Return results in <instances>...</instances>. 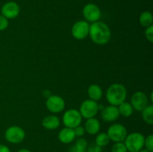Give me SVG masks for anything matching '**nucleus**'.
Returning a JSON list of instances; mask_svg holds the SVG:
<instances>
[{
  "label": "nucleus",
  "mask_w": 153,
  "mask_h": 152,
  "mask_svg": "<svg viewBox=\"0 0 153 152\" xmlns=\"http://www.w3.org/2000/svg\"><path fill=\"white\" fill-rule=\"evenodd\" d=\"M9 25L8 19L2 15H0V31H4Z\"/></svg>",
  "instance_id": "nucleus-26"
},
{
  "label": "nucleus",
  "mask_w": 153,
  "mask_h": 152,
  "mask_svg": "<svg viewBox=\"0 0 153 152\" xmlns=\"http://www.w3.org/2000/svg\"><path fill=\"white\" fill-rule=\"evenodd\" d=\"M99 111V104L97 101L91 99L85 100L81 104L79 112L84 119H90L95 117Z\"/></svg>",
  "instance_id": "nucleus-7"
},
{
  "label": "nucleus",
  "mask_w": 153,
  "mask_h": 152,
  "mask_svg": "<svg viewBox=\"0 0 153 152\" xmlns=\"http://www.w3.org/2000/svg\"><path fill=\"white\" fill-rule=\"evenodd\" d=\"M127 97V91L125 86L120 83L111 84L106 92V99L110 105L119 106L121 103L126 101Z\"/></svg>",
  "instance_id": "nucleus-2"
},
{
  "label": "nucleus",
  "mask_w": 153,
  "mask_h": 152,
  "mask_svg": "<svg viewBox=\"0 0 153 152\" xmlns=\"http://www.w3.org/2000/svg\"><path fill=\"white\" fill-rule=\"evenodd\" d=\"M73 130H74V133H75V135H76V137H81L85 134V128L82 126H81V125H79V126L76 127L75 128H73Z\"/></svg>",
  "instance_id": "nucleus-27"
},
{
  "label": "nucleus",
  "mask_w": 153,
  "mask_h": 152,
  "mask_svg": "<svg viewBox=\"0 0 153 152\" xmlns=\"http://www.w3.org/2000/svg\"><path fill=\"white\" fill-rule=\"evenodd\" d=\"M69 152H87L86 150H82V149H79L78 148H76V146L73 145L69 149Z\"/></svg>",
  "instance_id": "nucleus-29"
},
{
  "label": "nucleus",
  "mask_w": 153,
  "mask_h": 152,
  "mask_svg": "<svg viewBox=\"0 0 153 152\" xmlns=\"http://www.w3.org/2000/svg\"><path fill=\"white\" fill-rule=\"evenodd\" d=\"M25 137V133L21 127L13 125L7 128L4 132V138L8 142L12 144H19L22 142Z\"/></svg>",
  "instance_id": "nucleus-6"
},
{
  "label": "nucleus",
  "mask_w": 153,
  "mask_h": 152,
  "mask_svg": "<svg viewBox=\"0 0 153 152\" xmlns=\"http://www.w3.org/2000/svg\"><path fill=\"white\" fill-rule=\"evenodd\" d=\"M17 152H31V151L27 148H22V149H20V150L18 151Z\"/></svg>",
  "instance_id": "nucleus-31"
},
{
  "label": "nucleus",
  "mask_w": 153,
  "mask_h": 152,
  "mask_svg": "<svg viewBox=\"0 0 153 152\" xmlns=\"http://www.w3.org/2000/svg\"><path fill=\"white\" fill-rule=\"evenodd\" d=\"M130 104H131L134 110L141 112L149 104L147 95L143 92L137 91L131 96Z\"/></svg>",
  "instance_id": "nucleus-11"
},
{
  "label": "nucleus",
  "mask_w": 153,
  "mask_h": 152,
  "mask_svg": "<svg viewBox=\"0 0 153 152\" xmlns=\"http://www.w3.org/2000/svg\"><path fill=\"white\" fill-rule=\"evenodd\" d=\"M117 108L119 110L120 115L124 116V117H129L134 112V109H133L131 104L126 101L121 103L119 106H117Z\"/></svg>",
  "instance_id": "nucleus-18"
},
{
  "label": "nucleus",
  "mask_w": 153,
  "mask_h": 152,
  "mask_svg": "<svg viewBox=\"0 0 153 152\" xmlns=\"http://www.w3.org/2000/svg\"><path fill=\"white\" fill-rule=\"evenodd\" d=\"M65 101L62 97L56 95H51L46 101L48 110L52 113H60L65 108Z\"/></svg>",
  "instance_id": "nucleus-9"
},
{
  "label": "nucleus",
  "mask_w": 153,
  "mask_h": 152,
  "mask_svg": "<svg viewBox=\"0 0 153 152\" xmlns=\"http://www.w3.org/2000/svg\"><path fill=\"white\" fill-rule=\"evenodd\" d=\"M61 125V121L58 116L55 115H49L45 116L42 120V126L46 130L53 131L57 129Z\"/></svg>",
  "instance_id": "nucleus-15"
},
{
  "label": "nucleus",
  "mask_w": 153,
  "mask_h": 152,
  "mask_svg": "<svg viewBox=\"0 0 153 152\" xmlns=\"http://www.w3.org/2000/svg\"><path fill=\"white\" fill-rule=\"evenodd\" d=\"M84 128H85V132L88 133V134L96 135L100 132L101 125H100V121L97 118L93 117L87 119Z\"/></svg>",
  "instance_id": "nucleus-16"
},
{
  "label": "nucleus",
  "mask_w": 153,
  "mask_h": 152,
  "mask_svg": "<svg viewBox=\"0 0 153 152\" xmlns=\"http://www.w3.org/2000/svg\"><path fill=\"white\" fill-rule=\"evenodd\" d=\"M144 146L146 150H148L149 151H153V136L152 134H149L146 138H145Z\"/></svg>",
  "instance_id": "nucleus-23"
},
{
  "label": "nucleus",
  "mask_w": 153,
  "mask_h": 152,
  "mask_svg": "<svg viewBox=\"0 0 153 152\" xmlns=\"http://www.w3.org/2000/svg\"><path fill=\"white\" fill-rule=\"evenodd\" d=\"M127 152H130V151H127Z\"/></svg>",
  "instance_id": "nucleus-33"
},
{
  "label": "nucleus",
  "mask_w": 153,
  "mask_h": 152,
  "mask_svg": "<svg viewBox=\"0 0 153 152\" xmlns=\"http://www.w3.org/2000/svg\"><path fill=\"white\" fill-rule=\"evenodd\" d=\"M138 152H150V151H148V150H146V148H145V149L142 148L141 150H140V151H139Z\"/></svg>",
  "instance_id": "nucleus-32"
},
{
  "label": "nucleus",
  "mask_w": 153,
  "mask_h": 152,
  "mask_svg": "<svg viewBox=\"0 0 153 152\" xmlns=\"http://www.w3.org/2000/svg\"><path fill=\"white\" fill-rule=\"evenodd\" d=\"M87 149H88V152H102V147L97 145L96 143L95 144H91L89 146H88Z\"/></svg>",
  "instance_id": "nucleus-28"
},
{
  "label": "nucleus",
  "mask_w": 153,
  "mask_h": 152,
  "mask_svg": "<svg viewBox=\"0 0 153 152\" xmlns=\"http://www.w3.org/2000/svg\"><path fill=\"white\" fill-rule=\"evenodd\" d=\"M126 147L123 142H114L111 147V152H127Z\"/></svg>",
  "instance_id": "nucleus-22"
},
{
  "label": "nucleus",
  "mask_w": 153,
  "mask_h": 152,
  "mask_svg": "<svg viewBox=\"0 0 153 152\" xmlns=\"http://www.w3.org/2000/svg\"><path fill=\"white\" fill-rule=\"evenodd\" d=\"M153 16L152 13L149 11H144L140 14L139 17V22L142 26L147 28L152 25Z\"/></svg>",
  "instance_id": "nucleus-20"
},
{
  "label": "nucleus",
  "mask_w": 153,
  "mask_h": 152,
  "mask_svg": "<svg viewBox=\"0 0 153 152\" xmlns=\"http://www.w3.org/2000/svg\"><path fill=\"white\" fill-rule=\"evenodd\" d=\"M145 137L139 132H133L128 134L124 140L128 151L138 152L144 147Z\"/></svg>",
  "instance_id": "nucleus-3"
},
{
  "label": "nucleus",
  "mask_w": 153,
  "mask_h": 152,
  "mask_svg": "<svg viewBox=\"0 0 153 152\" xmlns=\"http://www.w3.org/2000/svg\"><path fill=\"white\" fill-rule=\"evenodd\" d=\"M120 116V115L119 110H118L117 107H116V106L109 105L107 106V107H105L102 110L101 116L102 119L105 122H114L117 119H119Z\"/></svg>",
  "instance_id": "nucleus-13"
},
{
  "label": "nucleus",
  "mask_w": 153,
  "mask_h": 152,
  "mask_svg": "<svg viewBox=\"0 0 153 152\" xmlns=\"http://www.w3.org/2000/svg\"><path fill=\"white\" fill-rule=\"evenodd\" d=\"M142 118L146 124L149 125H153V106L148 104L141 111Z\"/></svg>",
  "instance_id": "nucleus-19"
},
{
  "label": "nucleus",
  "mask_w": 153,
  "mask_h": 152,
  "mask_svg": "<svg viewBox=\"0 0 153 152\" xmlns=\"http://www.w3.org/2000/svg\"><path fill=\"white\" fill-rule=\"evenodd\" d=\"M62 121L64 126L73 129L81 125L82 122V116L79 110L76 109H70L64 113Z\"/></svg>",
  "instance_id": "nucleus-4"
},
{
  "label": "nucleus",
  "mask_w": 153,
  "mask_h": 152,
  "mask_svg": "<svg viewBox=\"0 0 153 152\" xmlns=\"http://www.w3.org/2000/svg\"><path fill=\"white\" fill-rule=\"evenodd\" d=\"M111 30L108 25L101 21L93 22L90 25L89 36L91 40L97 45H105L111 39Z\"/></svg>",
  "instance_id": "nucleus-1"
},
{
  "label": "nucleus",
  "mask_w": 153,
  "mask_h": 152,
  "mask_svg": "<svg viewBox=\"0 0 153 152\" xmlns=\"http://www.w3.org/2000/svg\"><path fill=\"white\" fill-rule=\"evenodd\" d=\"M82 13L85 17V21L90 22H95L99 21L101 17L100 8L95 4L89 3L87 4L82 10Z\"/></svg>",
  "instance_id": "nucleus-10"
},
{
  "label": "nucleus",
  "mask_w": 153,
  "mask_h": 152,
  "mask_svg": "<svg viewBox=\"0 0 153 152\" xmlns=\"http://www.w3.org/2000/svg\"><path fill=\"white\" fill-rule=\"evenodd\" d=\"M107 134L110 140L113 141L114 142H124L126 137L128 135V131L124 125L117 123L114 124L109 127Z\"/></svg>",
  "instance_id": "nucleus-5"
},
{
  "label": "nucleus",
  "mask_w": 153,
  "mask_h": 152,
  "mask_svg": "<svg viewBox=\"0 0 153 152\" xmlns=\"http://www.w3.org/2000/svg\"><path fill=\"white\" fill-rule=\"evenodd\" d=\"M90 25L85 20L77 21L73 24L71 28V33L75 39L79 40H84L89 35Z\"/></svg>",
  "instance_id": "nucleus-8"
},
{
  "label": "nucleus",
  "mask_w": 153,
  "mask_h": 152,
  "mask_svg": "<svg viewBox=\"0 0 153 152\" xmlns=\"http://www.w3.org/2000/svg\"><path fill=\"white\" fill-rule=\"evenodd\" d=\"M58 137L59 141L63 144H70L72 142L74 141L76 138L74 130L73 128L65 127L59 131Z\"/></svg>",
  "instance_id": "nucleus-14"
},
{
  "label": "nucleus",
  "mask_w": 153,
  "mask_h": 152,
  "mask_svg": "<svg viewBox=\"0 0 153 152\" xmlns=\"http://www.w3.org/2000/svg\"><path fill=\"white\" fill-rule=\"evenodd\" d=\"M110 141L111 140L108 136L107 133H100V134H97L95 139V143L100 147H104V146L108 145Z\"/></svg>",
  "instance_id": "nucleus-21"
},
{
  "label": "nucleus",
  "mask_w": 153,
  "mask_h": 152,
  "mask_svg": "<svg viewBox=\"0 0 153 152\" xmlns=\"http://www.w3.org/2000/svg\"><path fill=\"white\" fill-rule=\"evenodd\" d=\"M76 148L79 149H82V150H87V148H88V142L84 138H80L79 139L76 140V144L74 145Z\"/></svg>",
  "instance_id": "nucleus-24"
},
{
  "label": "nucleus",
  "mask_w": 153,
  "mask_h": 152,
  "mask_svg": "<svg viewBox=\"0 0 153 152\" xmlns=\"http://www.w3.org/2000/svg\"><path fill=\"white\" fill-rule=\"evenodd\" d=\"M144 34L147 40H149L150 43L153 42V25H150V26L146 28V30L144 31Z\"/></svg>",
  "instance_id": "nucleus-25"
},
{
  "label": "nucleus",
  "mask_w": 153,
  "mask_h": 152,
  "mask_svg": "<svg viewBox=\"0 0 153 152\" xmlns=\"http://www.w3.org/2000/svg\"><path fill=\"white\" fill-rule=\"evenodd\" d=\"M0 152H10V150L7 146L0 144Z\"/></svg>",
  "instance_id": "nucleus-30"
},
{
  "label": "nucleus",
  "mask_w": 153,
  "mask_h": 152,
  "mask_svg": "<svg viewBox=\"0 0 153 152\" xmlns=\"http://www.w3.org/2000/svg\"><path fill=\"white\" fill-rule=\"evenodd\" d=\"M20 12V7L17 3L14 1H8L3 4L1 9V13L2 16L7 19H13L17 17Z\"/></svg>",
  "instance_id": "nucleus-12"
},
{
  "label": "nucleus",
  "mask_w": 153,
  "mask_h": 152,
  "mask_svg": "<svg viewBox=\"0 0 153 152\" xmlns=\"http://www.w3.org/2000/svg\"><path fill=\"white\" fill-rule=\"evenodd\" d=\"M88 95L90 99L98 101L102 98L103 95L101 86L97 84H91L88 88Z\"/></svg>",
  "instance_id": "nucleus-17"
}]
</instances>
